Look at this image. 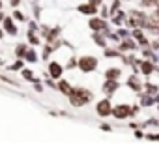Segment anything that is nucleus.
<instances>
[{
    "label": "nucleus",
    "instance_id": "obj_5",
    "mask_svg": "<svg viewBox=\"0 0 159 144\" xmlns=\"http://www.w3.org/2000/svg\"><path fill=\"white\" fill-rule=\"evenodd\" d=\"M51 73H52V77H58V75H60V67H58L56 64L51 65Z\"/></svg>",
    "mask_w": 159,
    "mask_h": 144
},
{
    "label": "nucleus",
    "instance_id": "obj_3",
    "mask_svg": "<svg viewBox=\"0 0 159 144\" xmlns=\"http://www.w3.org/2000/svg\"><path fill=\"white\" fill-rule=\"evenodd\" d=\"M129 114V109L125 107V105H122V107H118L116 110H114V116L116 118H124V116H127Z\"/></svg>",
    "mask_w": 159,
    "mask_h": 144
},
{
    "label": "nucleus",
    "instance_id": "obj_9",
    "mask_svg": "<svg viewBox=\"0 0 159 144\" xmlns=\"http://www.w3.org/2000/svg\"><path fill=\"white\" fill-rule=\"evenodd\" d=\"M90 2H94V4H99V2H101V0H90Z\"/></svg>",
    "mask_w": 159,
    "mask_h": 144
},
{
    "label": "nucleus",
    "instance_id": "obj_2",
    "mask_svg": "<svg viewBox=\"0 0 159 144\" xmlns=\"http://www.w3.org/2000/svg\"><path fill=\"white\" fill-rule=\"evenodd\" d=\"M98 112H99L101 116H107V114L111 112V103H109V101H101L99 107H98Z\"/></svg>",
    "mask_w": 159,
    "mask_h": 144
},
{
    "label": "nucleus",
    "instance_id": "obj_1",
    "mask_svg": "<svg viewBox=\"0 0 159 144\" xmlns=\"http://www.w3.org/2000/svg\"><path fill=\"white\" fill-rule=\"evenodd\" d=\"M81 67H83L84 71L94 69V67H96V58H83V60H81Z\"/></svg>",
    "mask_w": 159,
    "mask_h": 144
},
{
    "label": "nucleus",
    "instance_id": "obj_8",
    "mask_svg": "<svg viewBox=\"0 0 159 144\" xmlns=\"http://www.w3.org/2000/svg\"><path fill=\"white\" fill-rule=\"evenodd\" d=\"M60 88H62V92H69V90H67V88H69V86H67V84H66V83H62V84H60Z\"/></svg>",
    "mask_w": 159,
    "mask_h": 144
},
{
    "label": "nucleus",
    "instance_id": "obj_7",
    "mask_svg": "<svg viewBox=\"0 0 159 144\" xmlns=\"http://www.w3.org/2000/svg\"><path fill=\"white\" fill-rule=\"evenodd\" d=\"M142 71H144V75H148L150 71H152V64H148V62H146V64H142Z\"/></svg>",
    "mask_w": 159,
    "mask_h": 144
},
{
    "label": "nucleus",
    "instance_id": "obj_4",
    "mask_svg": "<svg viewBox=\"0 0 159 144\" xmlns=\"http://www.w3.org/2000/svg\"><path fill=\"white\" fill-rule=\"evenodd\" d=\"M118 73H120V69H109L105 75H107L109 79H116V77H118Z\"/></svg>",
    "mask_w": 159,
    "mask_h": 144
},
{
    "label": "nucleus",
    "instance_id": "obj_6",
    "mask_svg": "<svg viewBox=\"0 0 159 144\" xmlns=\"http://www.w3.org/2000/svg\"><path fill=\"white\" fill-rule=\"evenodd\" d=\"M90 26H94V28H105V25H103L101 21H96V19L90 21Z\"/></svg>",
    "mask_w": 159,
    "mask_h": 144
}]
</instances>
